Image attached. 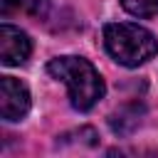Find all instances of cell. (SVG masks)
<instances>
[{"instance_id":"5b68a950","label":"cell","mask_w":158,"mask_h":158,"mask_svg":"<svg viewBox=\"0 0 158 158\" xmlns=\"http://www.w3.org/2000/svg\"><path fill=\"white\" fill-rule=\"evenodd\" d=\"M141 116H143V106L141 104H126V106H121L118 111H114L109 116V126H111L114 133L128 136L133 128H138Z\"/></svg>"},{"instance_id":"7a4b0ae2","label":"cell","mask_w":158,"mask_h":158,"mask_svg":"<svg viewBox=\"0 0 158 158\" xmlns=\"http://www.w3.org/2000/svg\"><path fill=\"white\" fill-rule=\"evenodd\" d=\"M104 44L123 67H138L158 54L156 35L133 22H109L104 27Z\"/></svg>"},{"instance_id":"8992f818","label":"cell","mask_w":158,"mask_h":158,"mask_svg":"<svg viewBox=\"0 0 158 158\" xmlns=\"http://www.w3.org/2000/svg\"><path fill=\"white\" fill-rule=\"evenodd\" d=\"M44 10V0H0L2 17L10 15H40Z\"/></svg>"},{"instance_id":"277c9868","label":"cell","mask_w":158,"mask_h":158,"mask_svg":"<svg viewBox=\"0 0 158 158\" xmlns=\"http://www.w3.org/2000/svg\"><path fill=\"white\" fill-rule=\"evenodd\" d=\"M30 54H32L30 37L20 27L2 22L0 25V62L5 67H17V64H25Z\"/></svg>"},{"instance_id":"6da1fadb","label":"cell","mask_w":158,"mask_h":158,"mask_svg":"<svg viewBox=\"0 0 158 158\" xmlns=\"http://www.w3.org/2000/svg\"><path fill=\"white\" fill-rule=\"evenodd\" d=\"M47 72L57 79L64 81L69 89V101L77 111H89L106 91L101 74L94 69V64L84 57H57L47 64Z\"/></svg>"},{"instance_id":"3957f363","label":"cell","mask_w":158,"mask_h":158,"mask_svg":"<svg viewBox=\"0 0 158 158\" xmlns=\"http://www.w3.org/2000/svg\"><path fill=\"white\" fill-rule=\"evenodd\" d=\"M30 111V91L15 77L0 79V116L5 121H20Z\"/></svg>"},{"instance_id":"52a82bcc","label":"cell","mask_w":158,"mask_h":158,"mask_svg":"<svg viewBox=\"0 0 158 158\" xmlns=\"http://www.w3.org/2000/svg\"><path fill=\"white\" fill-rule=\"evenodd\" d=\"M123 10L136 17H153L158 15V0H121Z\"/></svg>"}]
</instances>
